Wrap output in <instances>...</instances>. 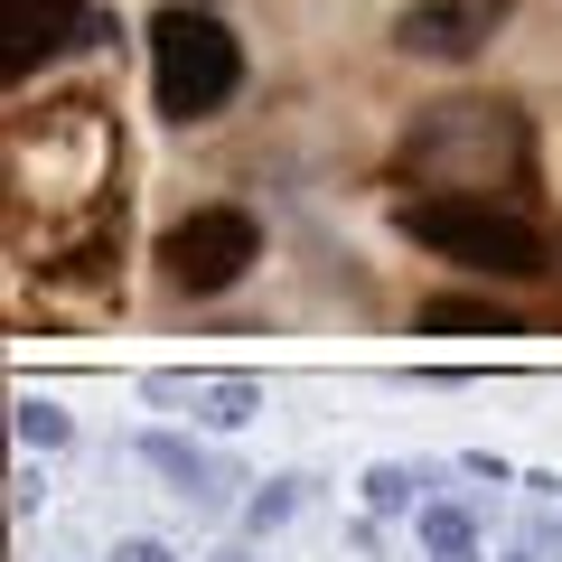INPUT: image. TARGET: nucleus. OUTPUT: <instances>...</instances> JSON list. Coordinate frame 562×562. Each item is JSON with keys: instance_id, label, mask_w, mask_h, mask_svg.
<instances>
[{"instance_id": "dca6fc26", "label": "nucleus", "mask_w": 562, "mask_h": 562, "mask_svg": "<svg viewBox=\"0 0 562 562\" xmlns=\"http://www.w3.org/2000/svg\"><path fill=\"white\" fill-rule=\"evenodd\" d=\"M216 562H254V553H216Z\"/></svg>"}, {"instance_id": "39448f33", "label": "nucleus", "mask_w": 562, "mask_h": 562, "mask_svg": "<svg viewBox=\"0 0 562 562\" xmlns=\"http://www.w3.org/2000/svg\"><path fill=\"white\" fill-rule=\"evenodd\" d=\"M506 20V0H413V10H403L394 20V38L413 47V57H479L487 47V29Z\"/></svg>"}, {"instance_id": "9b49d317", "label": "nucleus", "mask_w": 562, "mask_h": 562, "mask_svg": "<svg viewBox=\"0 0 562 562\" xmlns=\"http://www.w3.org/2000/svg\"><path fill=\"white\" fill-rule=\"evenodd\" d=\"M422 506H431V497H422V479H413V469H403V460H375V469H366V516H422Z\"/></svg>"}, {"instance_id": "423d86ee", "label": "nucleus", "mask_w": 562, "mask_h": 562, "mask_svg": "<svg viewBox=\"0 0 562 562\" xmlns=\"http://www.w3.org/2000/svg\"><path fill=\"white\" fill-rule=\"evenodd\" d=\"M66 29H94L85 0H10V66H38L47 47H66Z\"/></svg>"}, {"instance_id": "f03ea898", "label": "nucleus", "mask_w": 562, "mask_h": 562, "mask_svg": "<svg viewBox=\"0 0 562 562\" xmlns=\"http://www.w3.org/2000/svg\"><path fill=\"white\" fill-rule=\"evenodd\" d=\"M403 235L431 244V254L460 262V272H479V281H535V272H553L543 225L525 216V206H506V198H403Z\"/></svg>"}, {"instance_id": "f257e3e1", "label": "nucleus", "mask_w": 562, "mask_h": 562, "mask_svg": "<svg viewBox=\"0 0 562 562\" xmlns=\"http://www.w3.org/2000/svg\"><path fill=\"white\" fill-rule=\"evenodd\" d=\"M403 179L431 198H535V132L516 103H431L403 132Z\"/></svg>"}, {"instance_id": "ddd939ff", "label": "nucleus", "mask_w": 562, "mask_h": 562, "mask_svg": "<svg viewBox=\"0 0 562 562\" xmlns=\"http://www.w3.org/2000/svg\"><path fill=\"white\" fill-rule=\"evenodd\" d=\"M301 516V479H262L254 497H244V535H272V525Z\"/></svg>"}, {"instance_id": "2eb2a0df", "label": "nucleus", "mask_w": 562, "mask_h": 562, "mask_svg": "<svg viewBox=\"0 0 562 562\" xmlns=\"http://www.w3.org/2000/svg\"><path fill=\"white\" fill-rule=\"evenodd\" d=\"M103 562H179V553H169L160 535H122V543H113V553H103Z\"/></svg>"}, {"instance_id": "4468645a", "label": "nucleus", "mask_w": 562, "mask_h": 562, "mask_svg": "<svg viewBox=\"0 0 562 562\" xmlns=\"http://www.w3.org/2000/svg\"><path fill=\"white\" fill-rule=\"evenodd\" d=\"M38 506H47V479H38V469H10V516H38Z\"/></svg>"}, {"instance_id": "1a4fd4ad", "label": "nucleus", "mask_w": 562, "mask_h": 562, "mask_svg": "<svg viewBox=\"0 0 562 562\" xmlns=\"http://www.w3.org/2000/svg\"><path fill=\"white\" fill-rule=\"evenodd\" d=\"M150 384H179L188 403H206V422H216V431L254 422V403H262V384H254V375H150Z\"/></svg>"}, {"instance_id": "9d476101", "label": "nucleus", "mask_w": 562, "mask_h": 562, "mask_svg": "<svg viewBox=\"0 0 562 562\" xmlns=\"http://www.w3.org/2000/svg\"><path fill=\"white\" fill-rule=\"evenodd\" d=\"M413 535H422V562H479V516H469V506H422L413 516Z\"/></svg>"}, {"instance_id": "6e6552de", "label": "nucleus", "mask_w": 562, "mask_h": 562, "mask_svg": "<svg viewBox=\"0 0 562 562\" xmlns=\"http://www.w3.org/2000/svg\"><path fill=\"white\" fill-rule=\"evenodd\" d=\"M422 338H516V319H506L497 301H469V291H441V301H422Z\"/></svg>"}, {"instance_id": "f3484780", "label": "nucleus", "mask_w": 562, "mask_h": 562, "mask_svg": "<svg viewBox=\"0 0 562 562\" xmlns=\"http://www.w3.org/2000/svg\"><path fill=\"white\" fill-rule=\"evenodd\" d=\"M506 562H543V553H506Z\"/></svg>"}, {"instance_id": "20e7f679", "label": "nucleus", "mask_w": 562, "mask_h": 562, "mask_svg": "<svg viewBox=\"0 0 562 562\" xmlns=\"http://www.w3.org/2000/svg\"><path fill=\"white\" fill-rule=\"evenodd\" d=\"M254 262H262V225L244 216V206H198V216H179L160 235V272H169V291H188V301L235 291Z\"/></svg>"}, {"instance_id": "7ed1b4c3", "label": "nucleus", "mask_w": 562, "mask_h": 562, "mask_svg": "<svg viewBox=\"0 0 562 562\" xmlns=\"http://www.w3.org/2000/svg\"><path fill=\"white\" fill-rule=\"evenodd\" d=\"M150 85H160V113L169 122H206L225 94L244 85V47L225 20H206V10H160L150 20Z\"/></svg>"}, {"instance_id": "0eeeda50", "label": "nucleus", "mask_w": 562, "mask_h": 562, "mask_svg": "<svg viewBox=\"0 0 562 562\" xmlns=\"http://www.w3.org/2000/svg\"><path fill=\"white\" fill-rule=\"evenodd\" d=\"M140 460L160 469V479L179 487V497H216V487H235V479H225V469L206 460L198 441H179V431H140Z\"/></svg>"}, {"instance_id": "f8f14e48", "label": "nucleus", "mask_w": 562, "mask_h": 562, "mask_svg": "<svg viewBox=\"0 0 562 562\" xmlns=\"http://www.w3.org/2000/svg\"><path fill=\"white\" fill-rule=\"evenodd\" d=\"M10 431H20V450H66V441H76V422H66L47 394H20V403H10Z\"/></svg>"}]
</instances>
